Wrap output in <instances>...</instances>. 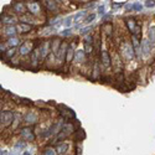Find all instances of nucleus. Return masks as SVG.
<instances>
[{"label": "nucleus", "mask_w": 155, "mask_h": 155, "mask_svg": "<svg viewBox=\"0 0 155 155\" xmlns=\"http://www.w3.org/2000/svg\"><path fill=\"white\" fill-rule=\"evenodd\" d=\"M0 118H1V124L4 127H7L9 124L13 122L14 119V113L13 112H1V115H0Z\"/></svg>", "instance_id": "obj_1"}, {"label": "nucleus", "mask_w": 155, "mask_h": 155, "mask_svg": "<svg viewBox=\"0 0 155 155\" xmlns=\"http://www.w3.org/2000/svg\"><path fill=\"white\" fill-rule=\"evenodd\" d=\"M123 52H124V56H125L127 58H133L135 56L133 46H132L130 44H128V42L123 45Z\"/></svg>", "instance_id": "obj_2"}, {"label": "nucleus", "mask_w": 155, "mask_h": 155, "mask_svg": "<svg viewBox=\"0 0 155 155\" xmlns=\"http://www.w3.org/2000/svg\"><path fill=\"white\" fill-rule=\"evenodd\" d=\"M21 137H22V139H25V140H32L34 139L32 129L31 128H24V129L21 130Z\"/></svg>", "instance_id": "obj_3"}, {"label": "nucleus", "mask_w": 155, "mask_h": 155, "mask_svg": "<svg viewBox=\"0 0 155 155\" xmlns=\"http://www.w3.org/2000/svg\"><path fill=\"white\" fill-rule=\"evenodd\" d=\"M67 50H68L67 45H66V44H62V45H61V48H60V51L57 52V55H56V57H57V60H60V61H62V60L65 58V55L67 54Z\"/></svg>", "instance_id": "obj_4"}, {"label": "nucleus", "mask_w": 155, "mask_h": 155, "mask_svg": "<svg viewBox=\"0 0 155 155\" xmlns=\"http://www.w3.org/2000/svg\"><path fill=\"white\" fill-rule=\"evenodd\" d=\"M37 51H39V57L40 58H45L47 56V54H48V42L44 44Z\"/></svg>", "instance_id": "obj_5"}, {"label": "nucleus", "mask_w": 155, "mask_h": 155, "mask_svg": "<svg viewBox=\"0 0 155 155\" xmlns=\"http://www.w3.org/2000/svg\"><path fill=\"white\" fill-rule=\"evenodd\" d=\"M142 50H143V52H144L145 56H148L150 54V41H149V39L143 40V42H142Z\"/></svg>", "instance_id": "obj_6"}, {"label": "nucleus", "mask_w": 155, "mask_h": 155, "mask_svg": "<svg viewBox=\"0 0 155 155\" xmlns=\"http://www.w3.org/2000/svg\"><path fill=\"white\" fill-rule=\"evenodd\" d=\"M25 122L29 123V124L37 122V114H36V113H34V112L28 113V114H26V117H25Z\"/></svg>", "instance_id": "obj_7"}, {"label": "nucleus", "mask_w": 155, "mask_h": 155, "mask_svg": "<svg viewBox=\"0 0 155 155\" xmlns=\"http://www.w3.org/2000/svg\"><path fill=\"white\" fill-rule=\"evenodd\" d=\"M61 125H62V123L60 122V123H56L54 127H51L50 129L47 130V133L45 134V135H54V134H56V133H58L60 132V128H61Z\"/></svg>", "instance_id": "obj_8"}, {"label": "nucleus", "mask_w": 155, "mask_h": 155, "mask_svg": "<svg viewBox=\"0 0 155 155\" xmlns=\"http://www.w3.org/2000/svg\"><path fill=\"white\" fill-rule=\"evenodd\" d=\"M102 62L105 67H109V65H111V57H109L107 51H102Z\"/></svg>", "instance_id": "obj_9"}, {"label": "nucleus", "mask_w": 155, "mask_h": 155, "mask_svg": "<svg viewBox=\"0 0 155 155\" xmlns=\"http://www.w3.org/2000/svg\"><path fill=\"white\" fill-rule=\"evenodd\" d=\"M17 30L20 31L21 34H25V32H29L30 30H31V25L29 24H24V22H21V24L17 25Z\"/></svg>", "instance_id": "obj_10"}, {"label": "nucleus", "mask_w": 155, "mask_h": 155, "mask_svg": "<svg viewBox=\"0 0 155 155\" xmlns=\"http://www.w3.org/2000/svg\"><path fill=\"white\" fill-rule=\"evenodd\" d=\"M31 44L30 42H26V44H24L22 46L20 47V54L21 55H26V54H29L30 51H31Z\"/></svg>", "instance_id": "obj_11"}, {"label": "nucleus", "mask_w": 155, "mask_h": 155, "mask_svg": "<svg viewBox=\"0 0 155 155\" xmlns=\"http://www.w3.org/2000/svg\"><path fill=\"white\" fill-rule=\"evenodd\" d=\"M1 22H4V24H7V25H11L13 26L15 22H16V19L13 17V16H3L1 17Z\"/></svg>", "instance_id": "obj_12"}, {"label": "nucleus", "mask_w": 155, "mask_h": 155, "mask_svg": "<svg viewBox=\"0 0 155 155\" xmlns=\"http://www.w3.org/2000/svg\"><path fill=\"white\" fill-rule=\"evenodd\" d=\"M60 45H61V42H60L58 39H56V40L52 41V52H54L55 55H57V52L60 51V48H61Z\"/></svg>", "instance_id": "obj_13"}, {"label": "nucleus", "mask_w": 155, "mask_h": 155, "mask_svg": "<svg viewBox=\"0 0 155 155\" xmlns=\"http://www.w3.org/2000/svg\"><path fill=\"white\" fill-rule=\"evenodd\" d=\"M85 50H78L76 52V56H74V60H76L77 62H83L85 61Z\"/></svg>", "instance_id": "obj_14"}, {"label": "nucleus", "mask_w": 155, "mask_h": 155, "mask_svg": "<svg viewBox=\"0 0 155 155\" xmlns=\"http://www.w3.org/2000/svg\"><path fill=\"white\" fill-rule=\"evenodd\" d=\"M29 9L32 14H37L40 11V6L37 3H29Z\"/></svg>", "instance_id": "obj_15"}, {"label": "nucleus", "mask_w": 155, "mask_h": 155, "mask_svg": "<svg viewBox=\"0 0 155 155\" xmlns=\"http://www.w3.org/2000/svg\"><path fill=\"white\" fill-rule=\"evenodd\" d=\"M67 149H68V144H67V143H62V144H60L57 148H56V152L58 154H63L67 152Z\"/></svg>", "instance_id": "obj_16"}, {"label": "nucleus", "mask_w": 155, "mask_h": 155, "mask_svg": "<svg viewBox=\"0 0 155 155\" xmlns=\"http://www.w3.org/2000/svg\"><path fill=\"white\" fill-rule=\"evenodd\" d=\"M127 26H128V29H129V31H132V32H134V30L137 29L135 28V21H134V19H127Z\"/></svg>", "instance_id": "obj_17"}, {"label": "nucleus", "mask_w": 155, "mask_h": 155, "mask_svg": "<svg viewBox=\"0 0 155 155\" xmlns=\"http://www.w3.org/2000/svg\"><path fill=\"white\" fill-rule=\"evenodd\" d=\"M19 44H20V41H19L17 37H11V39L7 40V45H9V46H11L13 48L16 47Z\"/></svg>", "instance_id": "obj_18"}, {"label": "nucleus", "mask_w": 155, "mask_h": 155, "mask_svg": "<svg viewBox=\"0 0 155 155\" xmlns=\"http://www.w3.org/2000/svg\"><path fill=\"white\" fill-rule=\"evenodd\" d=\"M67 57H66V60H67V62H71L72 61V58H73V45H71V46H68V50H67Z\"/></svg>", "instance_id": "obj_19"}, {"label": "nucleus", "mask_w": 155, "mask_h": 155, "mask_svg": "<svg viewBox=\"0 0 155 155\" xmlns=\"http://www.w3.org/2000/svg\"><path fill=\"white\" fill-rule=\"evenodd\" d=\"M72 130H73L72 124H65V125H62V130L61 132H63L66 135H68V134H71V132Z\"/></svg>", "instance_id": "obj_20"}, {"label": "nucleus", "mask_w": 155, "mask_h": 155, "mask_svg": "<svg viewBox=\"0 0 155 155\" xmlns=\"http://www.w3.org/2000/svg\"><path fill=\"white\" fill-rule=\"evenodd\" d=\"M87 15H88V13H87L86 10H83V11H79V13H77V14L73 16V19H74V21H79L81 19H83L85 16H87Z\"/></svg>", "instance_id": "obj_21"}, {"label": "nucleus", "mask_w": 155, "mask_h": 155, "mask_svg": "<svg viewBox=\"0 0 155 155\" xmlns=\"http://www.w3.org/2000/svg\"><path fill=\"white\" fill-rule=\"evenodd\" d=\"M14 10L16 11V13H24V11H25L24 4H22V3H16L14 5Z\"/></svg>", "instance_id": "obj_22"}, {"label": "nucleus", "mask_w": 155, "mask_h": 155, "mask_svg": "<svg viewBox=\"0 0 155 155\" xmlns=\"http://www.w3.org/2000/svg\"><path fill=\"white\" fill-rule=\"evenodd\" d=\"M149 41L152 44L155 42V26H152L149 29Z\"/></svg>", "instance_id": "obj_23"}, {"label": "nucleus", "mask_w": 155, "mask_h": 155, "mask_svg": "<svg viewBox=\"0 0 155 155\" xmlns=\"http://www.w3.org/2000/svg\"><path fill=\"white\" fill-rule=\"evenodd\" d=\"M5 34L9 36H14L15 34H16V29H15L14 26H7V28H5Z\"/></svg>", "instance_id": "obj_24"}, {"label": "nucleus", "mask_w": 155, "mask_h": 155, "mask_svg": "<svg viewBox=\"0 0 155 155\" xmlns=\"http://www.w3.org/2000/svg\"><path fill=\"white\" fill-rule=\"evenodd\" d=\"M94 19H96V13H89L87 15V17L85 19V22L86 24H89V22H92Z\"/></svg>", "instance_id": "obj_25"}, {"label": "nucleus", "mask_w": 155, "mask_h": 155, "mask_svg": "<svg viewBox=\"0 0 155 155\" xmlns=\"http://www.w3.org/2000/svg\"><path fill=\"white\" fill-rule=\"evenodd\" d=\"M46 5H47V7L50 10H56V9H57V6H56V3L55 1H46Z\"/></svg>", "instance_id": "obj_26"}, {"label": "nucleus", "mask_w": 155, "mask_h": 155, "mask_svg": "<svg viewBox=\"0 0 155 155\" xmlns=\"http://www.w3.org/2000/svg\"><path fill=\"white\" fill-rule=\"evenodd\" d=\"M92 51H93L92 45L91 44H85V52L86 54H92Z\"/></svg>", "instance_id": "obj_27"}, {"label": "nucleus", "mask_w": 155, "mask_h": 155, "mask_svg": "<svg viewBox=\"0 0 155 155\" xmlns=\"http://www.w3.org/2000/svg\"><path fill=\"white\" fill-rule=\"evenodd\" d=\"M25 143H22V142H19V143H16L15 144V149H17V150H20V152H22V149L25 148Z\"/></svg>", "instance_id": "obj_28"}, {"label": "nucleus", "mask_w": 155, "mask_h": 155, "mask_svg": "<svg viewBox=\"0 0 155 155\" xmlns=\"http://www.w3.org/2000/svg\"><path fill=\"white\" fill-rule=\"evenodd\" d=\"M56 150L54 148H47L46 150H45V155H56Z\"/></svg>", "instance_id": "obj_29"}, {"label": "nucleus", "mask_w": 155, "mask_h": 155, "mask_svg": "<svg viewBox=\"0 0 155 155\" xmlns=\"http://www.w3.org/2000/svg\"><path fill=\"white\" fill-rule=\"evenodd\" d=\"M89 31H92V26H87V28H82L81 29V34H83V35L88 34Z\"/></svg>", "instance_id": "obj_30"}, {"label": "nucleus", "mask_w": 155, "mask_h": 155, "mask_svg": "<svg viewBox=\"0 0 155 155\" xmlns=\"http://www.w3.org/2000/svg\"><path fill=\"white\" fill-rule=\"evenodd\" d=\"M71 24H72V16H68L65 20V26H66V28H70Z\"/></svg>", "instance_id": "obj_31"}, {"label": "nucleus", "mask_w": 155, "mask_h": 155, "mask_svg": "<svg viewBox=\"0 0 155 155\" xmlns=\"http://www.w3.org/2000/svg\"><path fill=\"white\" fill-rule=\"evenodd\" d=\"M21 21L25 24V21H28V22H32V20H31V17L30 16H28V15H24V16H21Z\"/></svg>", "instance_id": "obj_32"}, {"label": "nucleus", "mask_w": 155, "mask_h": 155, "mask_svg": "<svg viewBox=\"0 0 155 155\" xmlns=\"http://www.w3.org/2000/svg\"><path fill=\"white\" fill-rule=\"evenodd\" d=\"M145 6L146 7H154L155 6V1H154V0H153V1L148 0V1H145Z\"/></svg>", "instance_id": "obj_33"}, {"label": "nucleus", "mask_w": 155, "mask_h": 155, "mask_svg": "<svg viewBox=\"0 0 155 155\" xmlns=\"http://www.w3.org/2000/svg\"><path fill=\"white\" fill-rule=\"evenodd\" d=\"M98 11H99L101 15L105 14V13H104V5H99V6H98Z\"/></svg>", "instance_id": "obj_34"}, {"label": "nucleus", "mask_w": 155, "mask_h": 155, "mask_svg": "<svg viewBox=\"0 0 155 155\" xmlns=\"http://www.w3.org/2000/svg\"><path fill=\"white\" fill-rule=\"evenodd\" d=\"M14 54H15V48H13V50H10V51H7L6 52V56H7V57H11V56H14Z\"/></svg>", "instance_id": "obj_35"}, {"label": "nucleus", "mask_w": 155, "mask_h": 155, "mask_svg": "<svg viewBox=\"0 0 155 155\" xmlns=\"http://www.w3.org/2000/svg\"><path fill=\"white\" fill-rule=\"evenodd\" d=\"M98 72H99V70H98V65L96 63V66H94V77H98Z\"/></svg>", "instance_id": "obj_36"}, {"label": "nucleus", "mask_w": 155, "mask_h": 155, "mask_svg": "<svg viewBox=\"0 0 155 155\" xmlns=\"http://www.w3.org/2000/svg\"><path fill=\"white\" fill-rule=\"evenodd\" d=\"M62 35H63V36H70V35H71V30H68V29L65 30V31L62 32Z\"/></svg>", "instance_id": "obj_37"}, {"label": "nucleus", "mask_w": 155, "mask_h": 155, "mask_svg": "<svg viewBox=\"0 0 155 155\" xmlns=\"http://www.w3.org/2000/svg\"><path fill=\"white\" fill-rule=\"evenodd\" d=\"M22 155H32V150H31V149H28V150H25V152L22 153Z\"/></svg>", "instance_id": "obj_38"}, {"label": "nucleus", "mask_w": 155, "mask_h": 155, "mask_svg": "<svg viewBox=\"0 0 155 155\" xmlns=\"http://www.w3.org/2000/svg\"><path fill=\"white\" fill-rule=\"evenodd\" d=\"M123 5V3H115V4H113V6L114 7H119V6H122Z\"/></svg>", "instance_id": "obj_39"}, {"label": "nucleus", "mask_w": 155, "mask_h": 155, "mask_svg": "<svg viewBox=\"0 0 155 155\" xmlns=\"http://www.w3.org/2000/svg\"><path fill=\"white\" fill-rule=\"evenodd\" d=\"M1 155H7V152L6 150H1Z\"/></svg>", "instance_id": "obj_40"}]
</instances>
